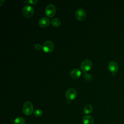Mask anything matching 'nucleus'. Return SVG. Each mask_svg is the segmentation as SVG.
<instances>
[{
    "label": "nucleus",
    "mask_w": 124,
    "mask_h": 124,
    "mask_svg": "<svg viewBox=\"0 0 124 124\" xmlns=\"http://www.w3.org/2000/svg\"><path fill=\"white\" fill-rule=\"evenodd\" d=\"M33 107L32 104L30 101L25 102L22 107V111L26 115H30L33 112Z\"/></svg>",
    "instance_id": "1"
},
{
    "label": "nucleus",
    "mask_w": 124,
    "mask_h": 124,
    "mask_svg": "<svg viewBox=\"0 0 124 124\" xmlns=\"http://www.w3.org/2000/svg\"><path fill=\"white\" fill-rule=\"evenodd\" d=\"M84 77L85 79H86L87 80H91L92 79V77L88 73H85L84 75Z\"/></svg>",
    "instance_id": "17"
},
{
    "label": "nucleus",
    "mask_w": 124,
    "mask_h": 124,
    "mask_svg": "<svg viewBox=\"0 0 124 124\" xmlns=\"http://www.w3.org/2000/svg\"><path fill=\"white\" fill-rule=\"evenodd\" d=\"M93 111V107L91 105H86L83 109L84 113L86 114L91 113Z\"/></svg>",
    "instance_id": "12"
},
{
    "label": "nucleus",
    "mask_w": 124,
    "mask_h": 124,
    "mask_svg": "<svg viewBox=\"0 0 124 124\" xmlns=\"http://www.w3.org/2000/svg\"><path fill=\"white\" fill-rule=\"evenodd\" d=\"M77 95V92L74 88L68 89L65 93L66 98L68 101H72L75 99Z\"/></svg>",
    "instance_id": "5"
},
{
    "label": "nucleus",
    "mask_w": 124,
    "mask_h": 124,
    "mask_svg": "<svg viewBox=\"0 0 124 124\" xmlns=\"http://www.w3.org/2000/svg\"><path fill=\"white\" fill-rule=\"evenodd\" d=\"M75 16L78 20L80 21L83 20L86 18V13L84 10L82 8H79L76 11Z\"/></svg>",
    "instance_id": "7"
},
{
    "label": "nucleus",
    "mask_w": 124,
    "mask_h": 124,
    "mask_svg": "<svg viewBox=\"0 0 124 124\" xmlns=\"http://www.w3.org/2000/svg\"><path fill=\"white\" fill-rule=\"evenodd\" d=\"M81 75V72L79 69L75 68L73 69L70 72V76L72 78L77 79L79 78Z\"/></svg>",
    "instance_id": "10"
},
{
    "label": "nucleus",
    "mask_w": 124,
    "mask_h": 124,
    "mask_svg": "<svg viewBox=\"0 0 124 124\" xmlns=\"http://www.w3.org/2000/svg\"><path fill=\"white\" fill-rule=\"evenodd\" d=\"M109 70L112 73H116L118 70V65L115 61H111L109 62L108 65Z\"/></svg>",
    "instance_id": "9"
},
{
    "label": "nucleus",
    "mask_w": 124,
    "mask_h": 124,
    "mask_svg": "<svg viewBox=\"0 0 124 124\" xmlns=\"http://www.w3.org/2000/svg\"><path fill=\"white\" fill-rule=\"evenodd\" d=\"M34 12V10L32 6L30 5H26L22 9V13L24 16L26 17H31Z\"/></svg>",
    "instance_id": "2"
},
{
    "label": "nucleus",
    "mask_w": 124,
    "mask_h": 124,
    "mask_svg": "<svg viewBox=\"0 0 124 124\" xmlns=\"http://www.w3.org/2000/svg\"><path fill=\"white\" fill-rule=\"evenodd\" d=\"M55 47V45L54 43L51 41H46L42 46V48L44 51L47 53H49L52 52Z\"/></svg>",
    "instance_id": "3"
},
{
    "label": "nucleus",
    "mask_w": 124,
    "mask_h": 124,
    "mask_svg": "<svg viewBox=\"0 0 124 124\" xmlns=\"http://www.w3.org/2000/svg\"><path fill=\"white\" fill-rule=\"evenodd\" d=\"M25 119L21 117H17L14 121V124H25Z\"/></svg>",
    "instance_id": "14"
},
{
    "label": "nucleus",
    "mask_w": 124,
    "mask_h": 124,
    "mask_svg": "<svg viewBox=\"0 0 124 124\" xmlns=\"http://www.w3.org/2000/svg\"><path fill=\"white\" fill-rule=\"evenodd\" d=\"M0 2H1V3H0V6H1V5H2V4H3L2 2H4V0H0Z\"/></svg>",
    "instance_id": "19"
},
{
    "label": "nucleus",
    "mask_w": 124,
    "mask_h": 124,
    "mask_svg": "<svg viewBox=\"0 0 124 124\" xmlns=\"http://www.w3.org/2000/svg\"><path fill=\"white\" fill-rule=\"evenodd\" d=\"M56 13V7L53 4L48 5L45 9V14L49 17H53Z\"/></svg>",
    "instance_id": "6"
},
{
    "label": "nucleus",
    "mask_w": 124,
    "mask_h": 124,
    "mask_svg": "<svg viewBox=\"0 0 124 124\" xmlns=\"http://www.w3.org/2000/svg\"><path fill=\"white\" fill-rule=\"evenodd\" d=\"M38 0H25L24 1V2L25 3H28L29 4H35L37 2Z\"/></svg>",
    "instance_id": "16"
},
{
    "label": "nucleus",
    "mask_w": 124,
    "mask_h": 124,
    "mask_svg": "<svg viewBox=\"0 0 124 124\" xmlns=\"http://www.w3.org/2000/svg\"><path fill=\"white\" fill-rule=\"evenodd\" d=\"M43 114V111L40 109H37L34 112V115L37 117H40Z\"/></svg>",
    "instance_id": "15"
},
{
    "label": "nucleus",
    "mask_w": 124,
    "mask_h": 124,
    "mask_svg": "<svg viewBox=\"0 0 124 124\" xmlns=\"http://www.w3.org/2000/svg\"><path fill=\"white\" fill-rule=\"evenodd\" d=\"M42 48V46L40 44H37L34 46V49L36 50H40Z\"/></svg>",
    "instance_id": "18"
},
{
    "label": "nucleus",
    "mask_w": 124,
    "mask_h": 124,
    "mask_svg": "<svg viewBox=\"0 0 124 124\" xmlns=\"http://www.w3.org/2000/svg\"><path fill=\"white\" fill-rule=\"evenodd\" d=\"M51 24L54 27H58L60 25L61 22L59 18H54L52 19L51 20Z\"/></svg>",
    "instance_id": "13"
},
{
    "label": "nucleus",
    "mask_w": 124,
    "mask_h": 124,
    "mask_svg": "<svg viewBox=\"0 0 124 124\" xmlns=\"http://www.w3.org/2000/svg\"><path fill=\"white\" fill-rule=\"evenodd\" d=\"M49 24L50 20L46 17H43L41 18L38 21L39 25L42 28H46L47 27Z\"/></svg>",
    "instance_id": "8"
},
{
    "label": "nucleus",
    "mask_w": 124,
    "mask_h": 124,
    "mask_svg": "<svg viewBox=\"0 0 124 124\" xmlns=\"http://www.w3.org/2000/svg\"><path fill=\"white\" fill-rule=\"evenodd\" d=\"M92 67V62L89 59L84 60L81 63V69L84 72L90 71Z\"/></svg>",
    "instance_id": "4"
},
{
    "label": "nucleus",
    "mask_w": 124,
    "mask_h": 124,
    "mask_svg": "<svg viewBox=\"0 0 124 124\" xmlns=\"http://www.w3.org/2000/svg\"><path fill=\"white\" fill-rule=\"evenodd\" d=\"M83 124H93L94 120L90 115H85L83 117Z\"/></svg>",
    "instance_id": "11"
}]
</instances>
